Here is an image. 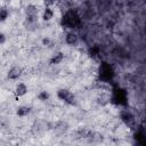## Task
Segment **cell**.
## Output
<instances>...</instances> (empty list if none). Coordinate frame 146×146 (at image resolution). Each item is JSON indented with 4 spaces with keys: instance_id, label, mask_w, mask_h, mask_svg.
Here are the masks:
<instances>
[{
    "instance_id": "7c38bea8",
    "label": "cell",
    "mask_w": 146,
    "mask_h": 146,
    "mask_svg": "<svg viewBox=\"0 0 146 146\" xmlns=\"http://www.w3.org/2000/svg\"><path fill=\"white\" fill-rule=\"evenodd\" d=\"M51 42H52V40H51L49 36H43V38H42V40H41L42 46H46V47L50 46V44H51Z\"/></svg>"
},
{
    "instance_id": "ba28073f",
    "label": "cell",
    "mask_w": 146,
    "mask_h": 146,
    "mask_svg": "<svg viewBox=\"0 0 146 146\" xmlns=\"http://www.w3.org/2000/svg\"><path fill=\"white\" fill-rule=\"evenodd\" d=\"M30 112H31V107H30V106H27V105H22V106H19V107L17 108L16 114H17L19 117H24V116H27V115L30 114Z\"/></svg>"
},
{
    "instance_id": "5b68a950",
    "label": "cell",
    "mask_w": 146,
    "mask_h": 146,
    "mask_svg": "<svg viewBox=\"0 0 146 146\" xmlns=\"http://www.w3.org/2000/svg\"><path fill=\"white\" fill-rule=\"evenodd\" d=\"M54 15H55L54 9L50 8V7H48V6L44 7L43 10L41 11V18H42V21H44V22H49V21H51V19L54 18Z\"/></svg>"
},
{
    "instance_id": "6da1fadb",
    "label": "cell",
    "mask_w": 146,
    "mask_h": 146,
    "mask_svg": "<svg viewBox=\"0 0 146 146\" xmlns=\"http://www.w3.org/2000/svg\"><path fill=\"white\" fill-rule=\"evenodd\" d=\"M57 96L60 100L65 102L66 104H73L74 103V95L72 91H70L68 89H65V88H62L57 91Z\"/></svg>"
},
{
    "instance_id": "52a82bcc",
    "label": "cell",
    "mask_w": 146,
    "mask_h": 146,
    "mask_svg": "<svg viewBox=\"0 0 146 146\" xmlns=\"http://www.w3.org/2000/svg\"><path fill=\"white\" fill-rule=\"evenodd\" d=\"M64 60V52L62 51H56L54 52V55H51L50 59H49V63L51 65H58L60 64Z\"/></svg>"
},
{
    "instance_id": "8992f818",
    "label": "cell",
    "mask_w": 146,
    "mask_h": 146,
    "mask_svg": "<svg viewBox=\"0 0 146 146\" xmlns=\"http://www.w3.org/2000/svg\"><path fill=\"white\" fill-rule=\"evenodd\" d=\"M24 11H25L26 16H39V13H40L39 7L36 5H34V3H29L25 7Z\"/></svg>"
},
{
    "instance_id": "30bf717a",
    "label": "cell",
    "mask_w": 146,
    "mask_h": 146,
    "mask_svg": "<svg viewBox=\"0 0 146 146\" xmlns=\"http://www.w3.org/2000/svg\"><path fill=\"white\" fill-rule=\"evenodd\" d=\"M49 97H50V95H49V92L46 91V90H42V91H40V92L38 94V99L41 100V102H46V100H48Z\"/></svg>"
},
{
    "instance_id": "4fadbf2b",
    "label": "cell",
    "mask_w": 146,
    "mask_h": 146,
    "mask_svg": "<svg viewBox=\"0 0 146 146\" xmlns=\"http://www.w3.org/2000/svg\"><path fill=\"white\" fill-rule=\"evenodd\" d=\"M6 40H7L6 34H5V33H2V32H0V46H1V44H3V43L6 42Z\"/></svg>"
},
{
    "instance_id": "8fae6325",
    "label": "cell",
    "mask_w": 146,
    "mask_h": 146,
    "mask_svg": "<svg viewBox=\"0 0 146 146\" xmlns=\"http://www.w3.org/2000/svg\"><path fill=\"white\" fill-rule=\"evenodd\" d=\"M97 100H98V103H99V104L104 105V104H107V103H108L110 97H108V95H107V94H100V95L98 96Z\"/></svg>"
},
{
    "instance_id": "9c48e42d",
    "label": "cell",
    "mask_w": 146,
    "mask_h": 146,
    "mask_svg": "<svg viewBox=\"0 0 146 146\" xmlns=\"http://www.w3.org/2000/svg\"><path fill=\"white\" fill-rule=\"evenodd\" d=\"M9 17V10L7 7H0V23H3Z\"/></svg>"
},
{
    "instance_id": "3957f363",
    "label": "cell",
    "mask_w": 146,
    "mask_h": 146,
    "mask_svg": "<svg viewBox=\"0 0 146 146\" xmlns=\"http://www.w3.org/2000/svg\"><path fill=\"white\" fill-rule=\"evenodd\" d=\"M21 75H22V68L19 66H16V65L15 66H11L8 70V72H7V78L9 80H13V81L17 80Z\"/></svg>"
},
{
    "instance_id": "5bb4252c",
    "label": "cell",
    "mask_w": 146,
    "mask_h": 146,
    "mask_svg": "<svg viewBox=\"0 0 146 146\" xmlns=\"http://www.w3.org/2000/svg\"><path fill=\"white\" fill-rule=\"evenodd\" d=\"M3 1H5V2H10L11 0H3Z\"/></svg>"
},
{
    "instance_id": "7a4b0ae2",
    "label": "cell",
    "mask_w": 146,
    "mask_h": 146,
    "mask_svg": "<svg viewBox=\"0 0 146 146\" xmlns=\"http://www.w3.org/2000/svg\"><path fill=\"white\" fill-rule=\"evenodd\" d=\"M29 91V87L25 82H18L15 88H14V94L17 98H21V97H24Z\"/></svg>"
},
{
    "instance_id": "277c9868",
    "label": "cell",
    "mask_w": 146,
    "mask_h": 146,
    "mask_svg": "<svg viewBox=\"0 0 146 146\" xmlns=\"http://www.w3.org/2000/svg\"><path fill=\"white\" fill-rule=\"evenodd\" d=\"M65 42L68 46H75L79 42V35L74 31H70L65 35Z\"/></svg>"
}]
</instances>
